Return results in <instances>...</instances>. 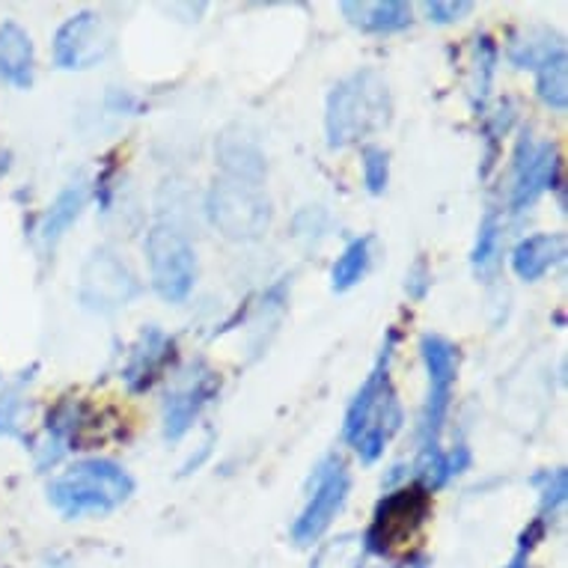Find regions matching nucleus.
I'll return each instance as SVG.
<instances>
[{
    "instance_id": "a878e982",
    "label": "nucleus",
    "mask_w": 568,
    "mask_h": 568,
    "mask_svg": "<svg viewBox=\"0 0 568 568\" xmlns=\"http://www.w3.org/2000/svg\"><path fill=\"white\" fill-rule=\"evenodd\" d=\"M500 217L494 209H488L483 217V224H479V233H476V244H474V268L476 271H491L497 265V256H500Z\"/></svg>"
},
{
    "instance_id": "5701e85b",
    "label": "nucleus",
    "mask_w": 568,
    "mask_h": 568,
    "mask_svg": "<svg viewBox=\"0 0 568 568\" xmlns=\"http://www.w3.org/2000/svg\"><path fill=\"white\" fill-rule=\"evenodd\" d=\"M366 559V545L364 536H354V532H343L327 545H322L310 568H364Z\"/></svg>"
},
{
    "instance_id": "2f4dec72",
    "label": "nucleus",
    "mask_w": 568,
    "mask_h": 568,
    "mask_svg": "<svg viewBox=\"0 0 568 568\" xmlns=\"http://www.w3.org/2000/svg\"><path fill=\"white\" fill-rule=\"evenodd\" d=\"M432 286V274L429 268H426V260H417L414 262V268L408 271V283H405V290H408L410 298L423 301L426 298V292H429Z\"/></svg>"
},
{
    "instance_id": "1a4fd4ad",
    "label": "nucleus",
    "mask_w": 568,
    "mask_h": 568,
    "mask_svg": "<svg viewBox=\"0 0 568 568\" xmlns=\"http://www.w3.org/2000/svg\"><path fill=\"white\" fill-rule=\"evenodd\" d=\"M140 295V280L129 268V262L116 256L113 251L102 247L95 251L81 268V283H78V298L93 313H113L125 307L129 301Z\"/></svg>"
},
{
    "instance_id": "f257e3e1",
    "label": "nucleus",
    "mask_w": 568,
    "mask_h": 568,
    "mask_svg": "<svg viewBox=\"0 0 568 568\" xmlns=\"http://www.w3.org/2000/svg\"><path fill=\"white\" fill-rule=\"evenodd\" d=\"M393 348H396V331L387 334L382 354H378V364L373 366V373L366 375L364 387L357 390V396L345 410L343 438L366 465H375L384 456L393 435L405 423L402 402L390 378Z\"/></svg>"
},
{
    "instance_id": "b1692460",
    "label": "nucleus",
    "mask_w": 568,
    "mask_h": 568,
    "mask_svg": "<svg viewBox=\"0 0 568 568\" xmlns=\"http://www.w3.org/2000/svg\"><path fill=\"white\" fill-rule=\"evenodd\" d=\"M568 60L566 51L536 69V93L550 111H566L568 104Z\"/></svg>"
},
{
    "instance_id": "aec40b11",
    "label": "nucleus",
    "mask_w": 568,
    "mask_h": 568,
    "mask_svg": "<svg viewBox=\"0 0 568 568\" xmlns=\"http://www.w3.org/2000/svg\"><path fill=\"white\" fill-rule=\"evenodd\" d=\"M470 465V449L456 447L444 453V449H419L417 465H414V476L417 485H423L426 491H438L449 479H456L458 474H465Z\"/></svg>"
},
{
    "instance_id": "cd10ccee",
    "label": "nucleus",
    "mask_w": 568,
    "mask_h": 568,
    "mask_svg": "<svg viewBox=\"0 0 568 568\" xmlns=\"http://www.w3.org/2000/svg\"><path fill=\"white\" fill-rule=\"evenodd\" d=\"M532 483L539 485L541 494V515H554L559 506L566 504V494H568V474L566 467H557V470H545L539 474Z\"/></svg>"
},
{
    "instance_id": "7c9ffc66",
    "label": "nucleus",
    "mask_w": 568,
    "mask_h": 568,
    "mask_svg": "<svg viewBox=\"0 0 568 568\" xmlns=\"http://www.w3.org/2000/svg\"><path fill=\"white\" fill-rule=\"evenodd\" d=\"M541 532H545V518H536L530 524V530L521 536V545L515 550V557L509 559V566L506 568H530V550L536 548V541L541 539Z\"/></svg>"
},
{
    "instance_id": "20e7f679",
    "label": "nucleus",
    "mask_w": 568,
    "mask_h": 568,
    "mask_svg": "<svg viewBox=\"0 0 568 568\" xmlns=\"http://www.w3.org/2000/svg\"><path fill=\"white\" fill-rule=\"evenodd\" d=\"M205 212L212 226L230 242H256L271 226V200L262 185L239 179H217L205 196Z\"/></svg>"
},
{
    "instance_id": "393cba45",
    "label": "nucleus",
    "mask_w": 568,
    "mask_h": 568,
    "mask_svg": "<svg viewBox=\"0 0 568 568\" xmlns=\"http://www.w3.org/2000/svg\"><path fill=\"white\" fill-rule=\"evenodd\" d=\"M497 72V45L491 37H476L474 45V108L485 111L488 95H491V81Z\"/></svg>"
},
{
    "instance_id": "dca6fc26",
    "label": "nucleus",
    "mask_w": 568,
    "mask_h": 568,
    "mask_svg": "<svg viewBox=\"0 0 568 568\" xmlns=\"http://www.w3.org/2000/svg\"><path fill=\"white\" fill-rule=\"evenodd\" d=\"M33 65H37V54H33V39L28 30L16 21L0 24V81L28 90L33 84Z\"/></svg>"
},
{
    "instance_id": "f03ea898",
    "label": "nucleus",
    "mask_w": 568,
    "mask_h": 568,
    "mask_svg": "<svg viewBox=\"0 0 568 568\" xmlns=\"http://www.w3.org/2000/svg\"><path fill=\"white\" fill-rule=\"evenodd\" d=\"M393 120V95L382 72L361 69L327 93L325 134L334 150L354 146L384 131Z\"/></svg>"
},
{
    "instance_id": "473e14b6",
    "label": "nucleus",
    "mask_w": 568,
    "mask_h": 568,
    "mask_svg": "<svg viewBox=\"0 0 568 568\" xmlns=\"http://www.w3.org/2000/svg\"><path fill=\"white\" fill-rule=\"evenodd\" d=\"M212 447H215V435L209 432V438H205L203 444H200V449H196V456L187 458V462H185V465H182V470H179V474L187 476V474H194V470H200V467H203L205 458L212 456Z\"/></svg>"
},
{
    "instance_id": "6ab92c4d",
    "label": "nucleus",
    "mask_w": 568,
    "mask_h": 568,
    "mask_svg": "<svg viewBox=\"0 0 568 568\" xmlns=\"http://www.w3.org/2000/svg\"><path fill=\"white\" fill-rule=\"evenodd\" d=\"M87 196H90V191H87L84 182H72L57 194L54 203L48 205V212L39 221V242L45 251H51L63 239L65 230L81 217V212L87 209Z\"/></svg>"
},
{
    "instance_id": "2eb2a0df",
    "label": "nucleus",
    "mask_w": 568,
    "mask_h": 568,
    "mask_svg": "<svg viewBox=\"0 0 568 568\" xmlns=\"http://www.w3.org/2000/svg\"><path fill=\"white\" fill-rule=\"evenodd\" d=\"M215 155L226 179H239V182L262 185V179H265V152H262L260 143L253 138H247L244 131H224V134L217 138Z\"/></svg>"
},
{
    "instance_id": "412c9836",
    "label": "nucleus",
    "mask_w": 568,
    "mask_h": 568,
    "mask_svg": "<svg viewBox=\"0 0 568 568\" xmlns=\"http://www.w3.org/2000/svg\"><path fill=\"white\" fill-rule=\"evenodd\" d=\"M562 51H566V45H562V39L557 33H550L545 28H532L513 37L506 54H509V63L518 65V69H541Z\"/></svg>"
},
{
    "instance_id": "0eeeda50",
    "label": "nucleus",
    "mask_w": 568,
    "mask_h": 568,
    "mask_svg": "<svg viewBox=\"0 0 568 568\" xmlns=\"http://www.w3.org/2000/svg\"><path fill=\"white\" fill-rule=\"evenodd\" d=\"M432 513V491L423 485H405L396 488L387 497L378 500L375 506V518L369 532L364 536L366 550L375 554H387V550L399 548L408 539L417 536V530L426 524Z\"/></svg>"
},
{
    "instance_id": "f3484780",
    "label": "nucleus",
    "mask_w": 568,
    "mask_h": 568,
    "mask_svg": "<svg viewBox=\"0 0 568 568\" xmlns=\"http://www.w3.org/2000/svg\"><path fill=\"white\" fill-rule=\"evenodd\" d=\"M343 16L364 33H399L410 24V7L402 0H345Z\"/></svg>"
},
{
    "instance_id": "bb28decb",
    "label": "nucleus",
    "mask_w": 568,
    "mask_h": 568,
    "mask_svg": "<svg viewBox=\"0 0 568 568\" xmlns=\"http://www.w3.org/2000/svg\"><path fill=\"white\" fill-rule=\"evenodd\" d=\"M28 378L30 375L24 373L12 387L0 393V438H21V419L28 414V402H24L21 384Z\"/></svg>"
},
{
    "instance_id": "c85d7f7f",
    "label": "nucleus",
    "mask_w": 568,
    "mask_h": 568,
    "mask_svg": "<svg viewBox=\"0 0 568 568\" xmlns=\"http://www.w3.org/2000/svg\"><path fill=\"white\" fill-rule=\"evenodd\" d=\"M364 182L369 194H384L390 182V155L382 146H364Z\"/></svg>"
},
{
    "instance_id": "9d476101",
    "label": "nucleus",
    "mask_w": 568,
    "mask_h": 568,
    "mask_svg": "<svg viewBox=\"0 0 568 568\" xmlns=\"http://www.w3.org/2000/svg\"><path fill=\"white\" fill-rule=\"evenodd\" d=\"M559 182V152L550 140H536L530 131L515 146L513 164V194L509 209L527 212L545 191L557 187Z\"/></svg>"
},
{
    "instance_id": "ddd939ff",
    "label": "nucleus",
    "mask_w": 568,
    "mask_h": 568,
    "mask_svg": "<svg viewBox=\"0 0 568 568\" xmlns=\"http://www.w3.org/2000/svg\"><path fill=\"white\" fill-rule=\"evenodd\" d=\"M173 357H176V339L159 331V327H146L140 334L138 345L131 348L129 364L122 369V378L129 384V390H150L152 384L161 378V373L173 364Z\"/></svg>"
},
{
    "instance_id": "a211bd4d",
    "label": "nucleus",
    "mask_w": 568,
    "mask_h": 568,
    "mask_svg": "<svg viewBox=\"0 0 568 568\" xmlns=\"http://www.w3.org/2000/svg\"><path fill=\"white\" fill-rule=\"evenodd\" d=\"M566 256V239L559 233H539L524 239L513 251V271L521 280H541Z\"/></svg>"
},
{
    "instance_id": "4be33fe9",
    "label": "nucleus",
    "mask_w": 568,
    "mask_h": 568,
    "mask_svg": "<svg viewBox=\"0 0 568 568\" xmlns=\"http://www.w3.org/2000/svg\"><path fill=\"white\" fill-rule=\"evenodd\" d=\"M369 251H373V235L354 239V242L345 247L343 256H339V260L334 262V268H331V286H334V292H348L366 277L369 260H373V253Z\"/></svg>"
},
{
    "instance_id": "f8f14e48",
    "label": "nucleus",
    "mask_w": 568,
    "mask_h": 568,
    "mask_svg": "<svg viewBox=\"0 0 568 568\" xmlns=\"http://www.w3.org/2000/svg\"><path fill=\"white\" fill-rule=\"evenodd\" d=\"M217 393H221V378H217V373L215 369H209L203 361H196V364L179 378L176 387L168 393V399H164V438H182V435L194 426V419L203 414L205 405L215 399Z\"/></svg>"
},
{
    "instance_id": "39448f33",
    "label": "nucleus",
    "mask_w": 568,
    "mask_h": 568,
    "mask_svg": "<svg viewBox=\"0 0 568 568\" xmlns=\"http://www.w3.org/2000/svg\"><path fill=\"white\" fill-rule=\"evenodd\" d=\"M419 354L429 373V396H426V408L419 419V449H438L449 402H453V387H456L458 348L447 336L426 334L419 339Z\"/></svg>"
},
{
    "instance_id": "72a5a7b5",
    "label": "nucleus",
    "mask_w": 568,
    "mask_h": 568,
    "mask_svg": "<svg viewBox=\"0 0 568 568\" xmlns=\"http://www.w3.org/2000/svg\"><path fill=\"white\" fill-rule=\"evenodd\" d=\"M12 168V152L10 150H0V179L7 176Z\"/></svg>"
},
{
    "instance_id": "7ed1b4c3",
    "label": "nucleus",
    "mask_w": 568,
    "mask_h": 568,
    "mask_svg": "<svg viewBox=\"0 0 568 568\" xmlns=\"http://www.w3.org/2000/svg\"><path fill=\"white\" fill-rule=\"evenodd\" d=\"M134 494V479L111 458H84L48 485V504L65 518L108 515Z\"/></svg>"
},
{
    "instance_id": "6e6552de",
    "label": "nucleus",
    "mask_w": 568,
    "mask_h": 568,
    "mask_svg": "<svg viewBox=\"0 0 568 568\" xmlns=\"http://www.w3.org/2000/svg\"><path fill=\"white\" fill-rule=\"evenodd\" d=\"M352 491V476L345 470V462L339 456H327L322 465L313 470V485H310V500L298 521L292 524V539L301 548L318 541L334 524V518L343 513L345 500Z\"/></svg>"
},
{
    "instance_id": "9b49d317",
    "label": "nucleus",
    "mask_w": 568,
    "mask_h": 568,
    "mask_svg": "<svg viewBox=\"0 0 568 568\" xmlns=\"http://www.w3.org/2000/svg\"><path fill=\"white\" fill-rule=\"evenodd\" d=\"M113 37L99 12L84 10L60 24L54 37V63L65 72H87L111 54Z\"/></svg>"
},
{
    "instance_id": "423d86ee",
    "label": "nucleus",
    "mask_w": 568,
    "mask_h": 568,
    "mask_svg": "<svg viewBox=\"0 0 568 568\" xmlns=\"http://www.w3.org/2000/svg\"><path fill=\"white\" fill-rule=\"evenodd\" d=\"M146 260H150L152 290L170 304L185 301L194 290L196 253L182 230L173 224H155L146 235Z\"/></svg>"
},
{
    "instance_id": "4468645a",
    "label": "nucleus",
    "mask_w": 568,
    "mask_h": 568,
    "mask_svg": "<svg viewBox=\"0 0 568 568\" xmlns=\"http://www.w3.org/2000/svg\"><path fill=\"white\" fill-rule=\"evenodd\" d=\"M84 429V405L75 399H63L45 423V438L37 444V467L48 470V467L60 465V458L65 453L78 449V435Z\"/></svg>"
},
{
    "instance_id": "c756f323",
    "label": "nucleus",
    "mask_w": 568,
    "mask_h": 568,
    "mask_svg": "<svg viewBox=\"0 0 568 568\" xmlns=\"http://www.w3.org/2000/svg\"><path fill=\"white\" fill-rule=\"evenodd\" d=\"M470 10H474L470 0H426L423 3V12L432 24H453V21L465 19Z\"/></svg>"
}]
</instances>
